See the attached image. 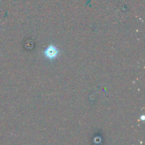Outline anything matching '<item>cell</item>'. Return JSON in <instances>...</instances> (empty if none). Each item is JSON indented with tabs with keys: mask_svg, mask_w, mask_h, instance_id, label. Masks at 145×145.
Masks as SVG:
<instances>
[{
	"mask_svg": "<svg viewBox=\"0 0 145 145\" xmlns=\"http://www.w3.org/2000/svg\"><path fill=\"white\" fill-rule=\"evenodd\" d=\"M45 57H46L48 59H53L57 56V55L59 54V50L57 49V48L54 45H50L44 52Z\"/></svg>",
	"mask_w": 145,
	"mask_h": 145,
	"instance_id": "obj_1",
	"label": "cell"
},
{
	"mask_svg": "<svg viewBox=\"0 0 145 145\" xmlns=\"http://www.w3.org/2000/svg\"><path fill=\"white\" fill-rule=\"evenodd\" d=\"M144 116H142V120H144Z\"/></svg>",
	"mask_w": 145,
	"mask_h": 145,
	"instance_id": "obj_2",
	"label": "cell"
}]
</instances>
